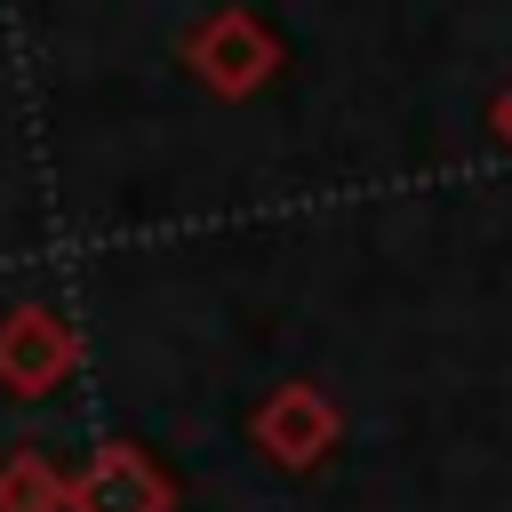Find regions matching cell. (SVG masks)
Segmentation results:
<instances>
[{
  "label": "cell",
  "mask_w": 512,
  "mask_h": 512,
  "mask_svg": "<svg viewBox=\"0 0 512 512\" xmlns=\"http://www.w3.org/2000/svg\"><path fill=\"white\" fill-rule=\"evenodd\" d=\"M256 432H264V448L272 456H288V464H312L328 440H336V408L312 392V384H288L264 416H256Z\"/></svg>",
  "instance_id": "7a4b0ae2"
},
{
  "label": "cell",
  "mask_w": 512,
  "mask_h": 512,
  "mask_svg": "<svg viewBox=\"0 0 512 512\" xmlns=\"http://www.w3.org/2000/svg\"><path fill=\"white\" fill-rule=\"evenodd\" d=\"M184 56H192V72H200L216 96H256V88L272 80V64H280L272 32H264L248 8H224V16H208V24L184 40Z\"/></svg>",
  "instance_id": "6da1fadb"
},
{
  "label": "cell",
  "mask_w": 512,
  "mask_h": 512,
  "mask_svg": "<svg viewBox=\"0 0 512 512\" xmlns=\"http://www.w3.org/2000/svg\"><path fill=\"white\" fill-rule=\"evenodd\" d=\"M488 128H496V144H504V152H512V80H504V96H496V104H488Z\"/></svg>",
  "instance_id": "3957f363"
}]
</instances>
